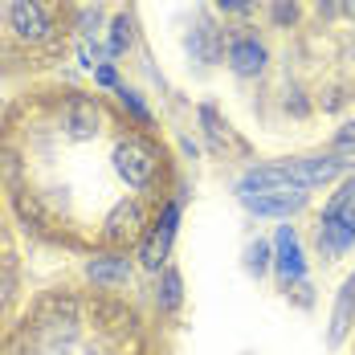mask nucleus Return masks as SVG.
<instances>
[{
    "instance_id": "nucleus-1",
    "label": "nucleus",
    "mask_w": 355,
    "mask_h": 355,
    "mask_svg": "<svg viewBox=\"0 0 355 355\" xmlns=\"http://www.w3.org/2000/svg\"><path fill=\"white\" fill-rule=\"evenodd\" d=\"M114 168L127 180V188H147L155 180V151L143 139H123L114 147Z\"/></svg>"
},
{
    "instance_id": "nucleus-2",
    "label": "nucleus",
    "mask_w": 355,
    "mask_h": 355,
    "mask_svg": "<svg viewBox=\"0 0 355 355\" xmlns=\"http://www.w3.org/2000/svg\"><path fill=\"white\" fill-rule=\"evenodd\" d=\"M176 220H180V205H168L164 216H159V225L151 229V237H147L143 249H139L143 270H151V274H155V270L168 261V249H172V237H176Z\"/></svg>"
},
{
    "instance_id": "nucleus-3",
    "label": "nucleus",
    "mask_w": 355,
    "mask_h": 355,
    "mask_svg": "<svg viewBox=\"0 0 355 355\" xmlns=\"http://www.w3.org/2000/svg\"><path fill=\"white\" fill-rule=\"evenodd\" d=\"M103 233H107V241H114V245L139 241V237H143V209H139V200H119V205L110 209Z\"/></svg>"
},
{
    "instance_id": "nucleus-4",
    "label": "nucleus",
    "mask_w": 355,
    "mask_h": 355,
    "mask_svg": "<svg viewBox=\"0 0 355 355\" xmlns=\"http://www.w3.org/2000/svg\"><path fill=\"white\" fill-rule=\"evenodd\" d=\"M66 131H70V139H94L98 135V123H103V110L94 98H86V94H73L66 98Z\"/></svg>"
},
{
    "instance_id": "nucleus-5",
    "label": "nucleus",
    "mask_w": 355,
    "mask_h": 355,
    "mask_svg": "<svg viewBox=\"0 0 355 355\" xmlns=\"http://www.w3.org/2000/svg\"><path fill=\"white\" fill-rule=\"evenodd\" d=\"M8 25L25 41H45L49 37V17H45V8L37 0H12L8 4Z\"/></svg>"
},
{
    "instance_id": "nucleus-6",
    "label": "nucleus",
    "mask_w": 355,
    "mask_h": 355,
    "mask_svg": "<svg viewBox=\"0 0 355 355\" xmlns=\"http://www.w3.org/2000/svg\"><path fill=\"white\" fill-rule=\"evenodd\" d=\"M249 213L257 216H290L306 205V192L302 188H282V192H257V196H241Z\"/></svg>"
},
{
    "instance_id": "nucleus-7",
    "label": "nucleus",
    "mask_w": 355,
    "mask_h": 355,
    "mask_svg": "<svg viewBox=\"0 0 355 355\" xmlns=\"http://www.w3.org/2000/svg\"><path fill=\"white\" fill-rule=\"evenodd\" d=\"M282 188H294V176H290V164H266V168H249L237 192L241 196H257V192H282Z\"/></svg>"
},
{
    "instance_id": "nucleus-8",
    "label": "nucleus",
    "mask_w": 355,
    "mask_h": 355,
    "mask_svg": "<svg viewBox=\"0 0 355 355\" xmlns=\"http://www.w3.org/2000/svg\"><path fill=\"white\" fill-rule=\"evenodd\" d=\"M278 274H282L286 282H302V274H306V261H302V249H298V237H294V229L282 225L278 229Z\"/></svg>"
},
{
    "instance_id": "nucleus-9",
    "label": "nucleus",
    "mask_w": 355,
    "mask_h": 355,
    "mask_svg": "<svg viewBox=\"0 0 355 355\" xmlns=\"http://www.w3.org/2000/svg\"><path fill=\"white\" fill-rule=\"evenodd\" d=\"M352 322H355V274L343 282V290H339V302H335V315H331V347L335 343H343V335L352 331Z\"/></svg>"
},
{
    "instance_id": "nucleus-10",
    "label": "nucleus",
    "mask_w": 355,
    "mask_h": 355,
    "mask_svg": "<svg viewBox=\"0 0 355 355\" xmlns=\"http://www.w3.org/2000/svg\"><path fill=\"white\" fill-rule=\"evenodd\" d=\"M229 66H233V73H241V78H253V73L266 70V49L257 45V41H233L229 45Z\"/></svg>"
},
{
    "instance_id": "nucleus-11",
    "label": "nucleus",
    "mask_w": 355,
    "mask_h": 355,
    "mask_svg": "<svg viewBox=\"0 0 355 355\" xmlns=\"http://www.w3.org/2000/svg\"><path fill=\"white\" fill-rule=\"evenodd\" d=\"M86 278L98 282V286H123L131 278V261L127 257H94L86 266Z\"/></svg>"
},
{
    "instance_id": "nucleus-12",
    "label": "nucleus",
    "mask_w": 355,
    "mask_h": 355,
    "mask_svg": "<svg viewBox=\"0 0 355 355\" xmlns=\"http://www.w3.org/2000/svg\"><path fill=\"white\" fill-rule=\"evenodd\" d=\"M127 45H131V17L123 12V17H114V21H110V53L119 58Z\"/></svg>"
},
{
    "instance_id": "nucleus-13",
    "label": "nucleus",
    "mask_w": 355,
    "mask_h": 355,
    "mask_svg": "<svg viewBox=\"0 0 355 355\" xmlns=\"http://www.w3.org/2000/svg\"><path fill=\"white\" fill-rule=\"evenodd\" d=\"M159 306H164V311H176V306H180V274H176V270H164V286H159Z\"/></svg>"
},
{
    "instance_id": "nucleus-14",
    "label": "nucleus",
    "mask_w": 355,
    "mask_h": 355,
    "mask_svg": "<svg viewBox=\"0 0 355 355\" xmlns=\"http://www.w3.org/2000/svg\"><path fill=\"white\" fill-rule=\"evenodd\" d=\"M114 90H119V103L131 110V114H135L139 123H147V119H151V114H147V107H143V98L135 94V90H131V86H114Z\"/></svg>"
},
{
    "instance_id": "nucleus-15",
    "label": "nucleus",
    "mask_w": 355,
    "mask_h": 355,
    "mask_svg": "<svg viewBox=\"0 0 355 355\" xmlns=\"http://www.w3.org/2000/svg\"><path fill=\"white\" fill-rule=\"evenodd\" d=\"M200 123H205V131H209V139L220 147L225 143V127H220V119H216V110L213 107H200Z\"/></svg>"
},
{
    "instance_id": "nucleus-16",
    "label": "nucleus",
    "mask_w": 355,
    "mask_h": 355,
    "mask_svg": "<svg viewBox=\"0 0 355 355\" xmlns=\"http://www.w3.org/2000/svg\"><path fill=\"white\" fill-rule=\"evenodd\" d=\"M266 266H270V245L266 241H253L249 245V270L253 274H266Z\"/></svg>"
},
{
    "instance_id": "nucleus-17",
    "label": "nucleus",
    "mask_w": 355,
    "mask_h": 355,
    "mask_svg": "<svg viewBox=\"0 0 355 355\" xmlns=\"http://www.w3.org/2000/svg\"><path fill=\"white\" fill-rule=\"evenodd\" d=\"M270 17H274V25H290V21H298V4L294 0H274Z\"/></svg>"
},
{
    "instance_id": "nucleus-18",
    "label": "nucleus",
    "mask_w": 355,
    "mask_h": 355,
    "mask_svg": "<svg viewBox=\"0 0 355 355\" xmlns=\"http://www.w3.org/2000/svg\"><path fill=\"white\" fill-rule=\"evenodd\" d=\"M94 78H98V86H119V78H114V70H110V66H98V70H94Z\"/></svg>"
},
{
    "instance_id": "nucleus-19",
    "label": "nucleus",
    "mask_w": 355,
    "mask_h": 355,
    "mask_svg": "<svg viewBox=\"0 0 355 355\" xmlns=\"http://www.w3.org/2000/svg\"><path fill=\"white\" fill-rule=\"evenodd\" d=\"M352 143H355V123H347V127L335 135V147H352Z\"/></svg>"
},
{
    "instance_id": "nucleus-20",
    "label": "nucleus",
    "mask_w": 355,
    "mask_h": 355,
    "mask_svg": "<svg viewBox=\"0 0 355 355\" xmlns=\"http://www.w3.org/2000/svg\"><path fill=\"white\" fill-rule=\"evenodd\" d=\"M78 53H82V62H86V66H94V62H98V49H94L90 41H82V45H78Z\"/></svg>"
},
{
    "instance_id": "nucleus-21",
    "label": "nucleus",
    "mask_w": 355,
    "mask_h": 355,
    "mask_svg": "<svg viewBox=\"0 0 355 355\" xmlns=\"http://www.w3.org/2000/svg\"><path fill=\"white\" fill-rule=\"evenodd\" d=\"M225 12H233V8H249V0H216Z\"/></svg>"
},
{
    "instance_id": "nucleus-22",
    "label": "nucleus",
    "mask_w": 355,
    "mask_h": 355,
    "mask_svg": "<svg viewBox=\"0 0 355 355\" xmlns=\"http://www.w3.org/2000/svg\"><path fill=\"white\" fill-rule=\"evenodd\" d=\"M335 8H339L335 0H319V12H322V17H335Z\"/></svg>"
},
{
    "instance_id": "nucleus-23",
    "label": "nucleus",
    "mask_w": 355,
    "mask_h": 355,
    "mask_svg": "<svg viewBox=\"0 0 355 355\" xmlns=\"http://www.w3.org/2000/svg\"><path fill=\"white\" fill-rule=\"evenodd\" d=\"M352 12H355V0H352Z\"/></svg>"
}]
</instances>
